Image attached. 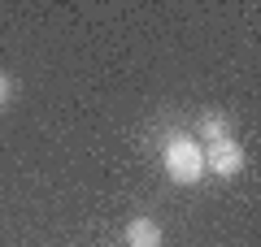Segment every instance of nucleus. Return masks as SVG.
Wrapping results in <instances>:
<instances>
[{"label": "nucleus", "instance_id": "nucleus-1", "mask_svg": "<svg viewBox=\"0 0 261 247\" xmlns=\"http://www.w3.org/2000/svg\"><path fill=\"white\" fill-rule=\"evenodd\" d=\"M166 174L178 187H196L205 178V147L196 139H170L166 143Z\"/></svg>", "mask_w": 261, "mask_h": 247}, {"label": "nucleus", "instance_id": "nucleus-5", "mask_svg": "<svg viewBox=\"0 0 261 247\" xmlns=\"http://www.w3.org/2000/svg\"><path fill=\"white\" fill-rule=\"evenodd\" d=\"M9 96H13V78H9V74H0V104H9Z\"/></svg>", "mask_w": 261, "mask_h": 247}, {"label": "nucleus", "instance_id": "nucleus-4", "mask_svg": "<svg viewBox=\"0 0 261 247\" xmlns=\"http://www.w3.org/2000/svg\"><path fill=\"white\" fill-rule=\"evenodd\" d=\"M196 130H200V135H205L209 143H214V139H226V117H222V113H205Z\"/></svg>", "mask_w": 261, "mask_h": 247}, {"label": "nucleus", "instance_id": "nucleus-2", "mask_svg": "<svg viewBox=\"0 0 261 247\" xmlns=\"http://www.w3.org/2000/svg\"><path fill=\"white\" fill-rule=\"evenodd\" d=\"M244 169V143H235L231 135L226 139H214L205 147V174H218V178H235Z\"/></svg>", "mask_w": 261, "mask_h": 247}, {"label": "nucleus", "instance_id": "nucleus-3", "mask_svg": "<svg viewBox=\"0 0 261 247\" xmlns=\"http://www.w3.org/2000/svg\"><path fill=\"white\" fill-rule=\"evenodd\" d=\"M126 247H161V226L152 217H135L126 226Z\"/></svg>", "mask_w": 261, "mask_h": 247}]
</instances>
